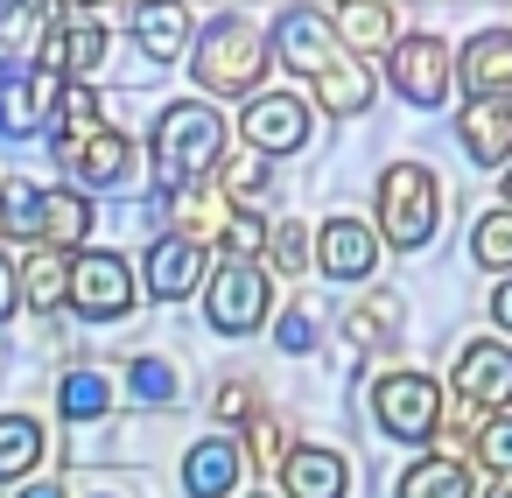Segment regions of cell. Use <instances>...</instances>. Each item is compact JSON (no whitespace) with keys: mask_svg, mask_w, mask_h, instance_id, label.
Instances as JSON below:
<instances>
[{"mask_svg":"<svg viewBox=\"0 0 512 498\" xmlns=\"http://www.w3.org/2000/svg\"><path fill=\"white\" fill-rule=\"evenodd\" d=\"M239 470H246L239 442H232V435H204V442L183 456V491H190V498H225V491H239Z\"/></svg>","mask_w":512,"mask_h":498,"instance_id":"2e32d148","label":"cell"},{"mask_svg":"<svg viewBox=\"0 0 512 498\" xmlns=\"http://www.w3.org/2000/svg\"><path fill=\"white\" fill-rule=\"evenodd\" d=\"M470 253H477V267H512V211H484L477 218V232H470Z\"/></svg>","mask_w":512,"mask_h":498,"instance_id":"f1b7e54d","label":"cell"},{"mask_svg":"<svg viewBox=\"0 0 512 498\" xmlns=\"http://www.w3.org/2000/svg\"><path fill=\"white\" fill-rule=\"evenodd\" d=\"M372 421H379L393 442H435L442 386H435L428 372H386V379H372Z\"/></svg>","mask_w":512,"mask_h":498,"instance_id":"277c9868","label":"cell"},{"mask_svg":"<svg viewBox=\"0 0 512 498\" xmlns=\"http://www.w3.org/2000/svg\"><path fill=\"white\" fill-rule=\"evenodd\" d=\"M218 414H225V421L253 414V393H246V386H218Z\"/></svg>","mask_w":512,"mask_h":498,"instance_id":"8d00e7d4","label":"cell"},{"mask_svg":"<svg viewBox=\"0 0 512 498\" xmlns=\"http://www.w3.org/2000/svg\"><path fill=\"white\" fill-rule=\"evenodd\" d=\"M253 498H274V491H253Z\"/></svg>","mask_w":512,"mask_h":498,"instance_id":"f6af8a7d","label":"cell"},{"mask_svg":"<svg viewBox=\"0 0 512 498\" xmlns=\"http://www.w3.org/2000/svg\"><path fill=\"white\" fill-rule=\"evenodd\" d=\"M15 316V267H8V253H0V323Z\"/></svg>","mask_w":512,"mask_h":498,"instance_id":"74e56055","label":"cell"},{"mask_svg":"<svg viewBox=\"0 0 512 498\" xmlns=\"http://www.w3.org/2000/svg\"><path fill=\"white\" fill-rule=\"evenodd\" d=\"M456 141H463V155H470L477 169H498V162L512 155V106H498V99H463Z\"/></svg>","mask_w":512,"mask_h":498,"instance_id":"5bb4252c","label":"cell"},{"mask_svg":"<svg viewBox=\"0 0 512 498\" xmlns=\"http://www.w3.org/2000/svg\"><path fill=\"white\" fill-rule=\"evenodd\" d=\"M316 99H323L337 120H351V113H365V106H372V71H365L358 57H337V64L316 78Z\"/></svg>","mask_w":512,"mask_h":498,"instance_id":"ffe728a7","label":"cell"},{"mask_svg":"<svg viewBox=\"0 0 512 498\" xmlns=\"http://www.w3.org/2000/svg\"><path fill=\"white\" fill-rule=\"evenodd\" d=\"M477 456H484L498 477H512V414H491V421H484V435H477Z\"/></svg>","mask_w":512,"mask_h":498,"instance_id":"d6a6232c","label":"cell"},{"mask_svg":"<svg viewBox=\"0 0 512 498\" xmlns=\"http://www.w3.org/2000/svg\"><path fill=\"white\" fill-rule=\"evenodd\" d=\"M253 456H260V463H274V470L295 456V442H288V428H281L274 414H260V421H253Z\"/></svg>","mask_w":512,"mask_h":498,"instance_id":"e575fe53","label":"cell"},{"mask_svg":"<svg viewBox=\"0 0 512 498\" xmlns=\"http://www.w3.org/2000/svg\"><path fill=\"white\" fill-rule=\"evenodd\" d=\"M92 498H113V491H92Z\"/></svg>","mask_w":512,"mask_h":498,"instance_id":"ee69618b","label":"cell"},{"mask_svg":"<svg viewBox=\"0 0 512 498\" xmlns=\"http://www.w3.org/2000/svg\"><path fill=\"white\" fill-rule=\"evenodd\" d=\"M309 344H316V316L309 309H288L281 316V351H309Z\"/></svg>","mask_w":512,"mask_h":498,"instance_id":"d590c367","label":"cell"},{"mask_svg":"<svg viewBox=\"0 0 512 498\" xmlns=\"http://www.w3.org/2000/svg\"><path fill=\"white\" fill-rule=\"evenodd\" d=\"M267 253H274V267H281V274H302V267H309V239H302V225H274Z\"/></svg>","mask_w":512,"mask_h":498,"instance_id":"836d02e7","label":"cell"},{"mask_svg":"<svg viewBox=\"0 0 512 498\" xmlns=\"http://www.w3.org/2000/svg\"><path fill=\"white\" fill-rule=\"evenodd\" d=\"M274 43H281V64H295L309 78H323L337 64V22L323 8H288L281 29H274Z\"/></svg>","mask_w":512,"mask_h":498,"instance_id":"8fae6325","label":"cell"},{"mask_svg":"<svg viewBox=\"0 0 512 498\" xmlns=\"http://www.w3.org/2000/svg\"><path fill=\"white\" fill-rule=\"evenodd\" d=\"M281 491L288 498H344L351 491V463L337 449H295L281 463Z\"/></svg>","mask_w":512,"mask_h":498,"instance_id":"e0dca14e","label":"cell"},{"mask_svg":"<svg viewBox=\"0 0 512 498\" xmlns=\"http://www.w3.org/2000/svg\"><path fill=\"white\" fill-rule=\"evenodd\" d=\"M491 316H498V323H505V330H512V274H505V281H498V288H491Z\"/></svg>","mask_w":512,"mask_h":498,"instance_id":"f35d334b","label":"cell"},{"mask_svg":"<svg viewBox=\"0 0 512 498\" xmlns=\"http://www.w3.org/2000/svg\"><path fill=\"white\" fill-rule=\"evenodd\" d=\"M0 239H43V190L22 176L0 183Z\"/></svg>","mask_w":512,"mask_h":498,"instance_id":"cb8c5ba5","label":"cell"},{"mask_svg":"<svg viewBox=\"0 0 512 498\" xmlns=\"http://www.w3.org/2000/svg\"><path fill=\"white\" fill-rule=\"evenodd\" d=\"M239 127H246L253 155H295V148L309 141V113H302L295 92H267V99H253Z\"/></svg>","mask_w":512,"mask_h":498,"instance_id":"7c38bea8","label":"cell"},{"mask_svg":"<svg viewBox=\"0 0 512 498\" xmlns=\"http://www.w3.org/2000/svg\"><path fill=\"white\" fill-rule=\"evenodd\" d=\"M267 239H274V225H267L260 211H232V218H225V246H232L225 260H253Z\"/></svg>","mask_w":512,"mask_h":498,"instance_id":"4dcf8cb0","label":"cell"},{"mask_svg":"<svg viewBox=\"0 0 512 498\" xmlns=\"http://www.w3.org/2000/svg\"><path fill=\"white\" fill-rule=\"evenodd\" d=\"M197 281H204V246H197V239L169 232V239L148 246V295H155V302H183Z\"/></svg>","mask_w":512,"mask_h":498,"instance_id":"9a60e30c","label":"cell"},{"mask_svg":"<svg viewBox=\"0 0 512 498\" xmlns=\"http://www.w3.org/2000/svg\"><path fill=\"white\" fill-rule=\"evenodd\" d=\"M57 162L78 176V183H92V190H113V183H127V169H134V148H127V134L106 120L99 134H85V141H57Z\"/></svg>","mask_w":512,"mask_h":498,"instance_id":"30bf717a","label":"cell"},{"mask_svg":"<svg viewBox=\"0 0 512 498\" xmlns=\"http://www.w3.org/2000/svg\"><path fill=\"white\" fill-rule=\"evenodd\" d=\"M127 379H134V393H141V400H176V393H183L169 358H134V365H127Z\"/></svg>","mask_w":512,"mask_h":498,"instance_id":"1f68e13d","label":"cell"},{"mask_svg":"<svg viewBox=\"0 0 512 498\" xmlns=\"http://www.w3.org/2000/svg\"><path fill=\"white\" fill-rule=\"evenodd\" d=\"M15 274H22V295H29V309H36V316H57V309L71 302V260H64V253L36 246Z\"/></svg>","mask_w":512,"mask_h":498,"instance_id":"d6986e66","label":"cell"},{"mask_svg":"<svg viewBox=\"0 0 512 498\" xmlns=\"http://www.w3.org/2000/svg\"><path fill=\"white\" fill-rule=\"evenodd\" d=\"M134 29H141V50H148V57H176V50L190 43V15H183V8H141Z\"/></svg>","mask_w":512,"mask_h":498,"instance_id":"4316f807","label":"cell"},{"mask_svg":"<svg viewBox=\"0 0 512 498\" xmlns=\"http://www.w3.org/2000/svg\"><path fill=\"white\" fill-rule=\"evenodd\" d=\"M505 204H512V169H505Z\"/></svg>","mask_w":512,"mask_h":498,"instance_id":"b9f144b4","label":"cell"},{"mask_svg":"<svg viewBox=\"0 0 512 498\" xmlns=\"http://www.w3.org/2000/svg\"><path fill=\"white\" fill-rule=\"evenodd\" d=\"M71 309L85 323H120L134 309V274L120 253H78L71 260Z\"/></svg>","mask_w":512,"mask_h":498,"instance_id":"8992f818","label":"cell"},{"mask_svg":"<svg viewBox=\"0 0 512 498\" xmlns=\"http://www.w3.org/2000/svg\"><path fill=\"white\" fill-rule=\"evenodd\" d=\"M148 148H155V176H162V190L211 183L218 162H225V120H218L204 99H183V106H169V113L155 120Z\"/></svg>","mask_w":512,"mask_h":498,"instance_id":"6da1fadb","label":"cell"},{"mask_svg":"<svg viewBox=\"0 0 512 498\" xmlns=\"http://www.w3.org/2000/svg\"><path fill=\"white\" fill-rule=\"evenodd\" d=\"M463 85L477 92V99H512V36L505 29H484V36H470V50H463Z\"/></svg>","mask_w":512,"mask_h":498,"instance_id":"ac0fdd59","label":"cell"},{"mask_svg":"<svg viewBox=\"0 0 512 498\" xmlns=\"http://www.w3.org/2000/svg\"><path fill=\"white\" fill-rule=\"evenodd\" d=\"M400 498H470V463L463 456H428L400 477Z\"/></svg>","mask_w":512,"mask_h":498,"instance_id":"603a6c76","label":"cell"},{"mask_svg":"<svg viewBox=\"0 0 512 498\" xmlns=\"http://www.w3.org/2000/svg\"><path fill=\"white\" fill-rule=\"evenodd\" d=\"M22 498H64V484H29Z\"/></svg>","mask_w":512,"mask_h":498,"instance_id":"ab89813d","label":"cell"},{"mask_svg":"<svg viewBox=\"0 0 512 498\" xmlns=\"http://www.w3.org/2000/svg\"><path fill=\"white\" fill-rule=\"evenodd\" d=\"M393 92L407 106H442L449 99V43L442 36H407L393 43Z\"/></svg>","mask_w":512,"mask_h":498,"instance_id":"52a82bcc","label":"cell"},{"mask_svg":"<svg viewBox=\"0 0 512 498\" xmlns=\"http://www.w3.org/2000/svg\"><path fill=\"white\" fill-rule=\"evenodd\" d=\"M190 64H197V85H204V92L239 99V92L260 85V71H267V43H260L246 22H211V36L197 43Z\"/></svg>","mask_w":512,"mask_h":498,"instance_id":"3957f363","label":"cell"},{"mask_svg":"<svg viewBox=\"0 0 512 498\" xmlns=\"http://www.w3.org/2000/svg\"><path fill=\"white\" fill-rule=\"evenodd\" d=\"M211 183H218L225 197H253V190H267V183H274V162H267V155H225Z\"/></svg>","mask_w":512,"mask_h":498,"instance_id":"f546056e","label":"cell"},{"mask_svg":"<svg viewBox=\"0 0 512 498\" xmlns=\"http://www.w3.org/2000/svg\"><path fill=\"white\" fill-rule=\"evenodd\" d=\"M57 99H64V85H57V71H43V64L0 78V134L22 141V134L50 127V120H57Z\"/></svg>","mask_w":512,"mask_h":498,"instance_id":"ba28073f","label":"cell"},{"mask_svg":"<svg viewBox=\"0 0 512 498\" xmlns=\"http://www.w3.org/2000/svg\"><path fill=\"white\" fill-rule=\"evenodd\" d=\"M113 407V379L106 372H71L64 386H57V414L64 421H92V414H106Z\"/></svg>","mask_w":512,"mask_h":498,"instance_id":"484cf974","label":"cell"},{"mask_svg":"<svg viewBox=\"0 0 512 498\" xmlns=\"http://www.w3.org/2000/svg\"><path fill=\"white\" fill-rule=\"evenodd\" d=\"M267 267L260 260H225L211 281H204V316H211V330L218 337H246V330H260L267 323Z\"/></svg>","mask_w":512,"mask_h":498,"instance_id":"5b68a950","label":"cell"},{"mask_svg":"<svg viewBox=\"0 0 512 498\" xmlns=\"http://www.w3.org/2000/svg\"><path fill=\"white\" fill-rule=\"evenodd\" d=\"M456 400H470L477 414L484 407H512V351L498 337H477L456 351Z\"/></svg>","mask_w":512,"mask_h":498,"instance_id":"9c48e42d","label":"cell"},{"mask_svg":"<svg viewBox=\"0 0 512 498\" xmlns=\"http://www.w3.org/2000/svg\"><path fill=\"white\" fill-rule=\"evenodd\" d=\"M85 232H92V204H85L78 190H43V246L64 253V246H78Z\"/></svg>","mask_w":512,"mask_h":498,"instance_id":"7402d4cb","label":"cell"},{"mask_svg":"<svg viewBox=\"0 0 512 498\" xmlns=\"http://www.w3.org/2000/svg\"><path fill=\"white\" fill-rule=\"evenodd\" d=\"M484 498H512V477H498V484H491V491H484Z\"/></svg>","mask_w":512,"mask_h":498,"instance_id":"60d3db41","label":"cell"},{"mask_svg":"<svg viewBox=\"0 0 512 498\" xmlns=\"http://www.w3.org/2000/svg\"><path fill=\"white\" fill-rule=\"evenodd\" d=\"M316 267H323L330 281H365V274L379 267V239H372L358 218H330V225L316 232Z\"/></svg>","mask_w":512,"mask_h":498,"instance_id":"4fadbf2b","label":"cell"},{"mask_svg":"<svg viewBox=\"0 0 512 498\" xmlns=\"http://www.w3.org/2000/svg\"><path fill=\"white\" fill-rule=\"evenodd\" d=\"M330 22H337V43H351V50H386L393 29H400V15L379 8V0H351V8H337Z\"/></svg>","mask_w":512,"mask_h":498,"instance_id":"44dd1931","label":"cell"},{"mask_svg":"<svg viewBox=\"0 0 512 498\" xmlns=\"http://www.w3.org/2000/svg\"><path fill=\"white\" fill-rule=\"evenodd\" d=\"M435 211H442V197H435V176L421 162H393L379 176V232L393 239V253L428 246L435 239Z\"/></svg>","mask_w":512,"mask_h":498,"instance_id":"7a4b0ae2","label":"cell"},{"mask_svg":"<svg viewBox=\"0 0 512 498\" xmlns=\"http://www.w3.org/2000/svg\"><path fill=\"white\" fill-rule=\"evenodd\" d=\"M0 64H8V43H0ZM0 78H8V71H0Z\"/></svg>","mask_w":512,"mask_h":498,"instance_id":"7bdbcfd3","label":"cell"},{"mask_svg":"<svg viewBox=\"0 0 512 498\" xmlns=\"http://www.w3.org/2000/svg\"><path fill=\"white\" fill-rule=\"evenodd\" d=\"M43 456V428L29 414H0V477H29Z\"/></svg>","mask_w":512,"mask_h":498,"instance_id":"d4e9b609","label":"cell"},{"mask_svg":"<svg viewBox=\"0 0 512 498\" xmlns=\"http://www.w3.org/2000/svg\"><path fill=\"white\" fill-rule=\"evenodd\" d=\"M400 337V302L393 295H372L365 309H351V344L358 351H379V344H393Z\"/></svg>","mask_w":512,"mask_h":498,"instance_id":"83f0119b","label":"cell"}]
</instances>
